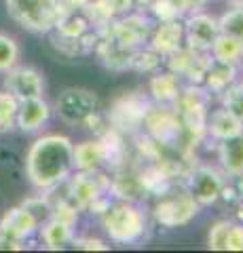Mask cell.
<instances>
[{"label":"cell","mask_w":243,"mask_h":253,"mask_svg":"<svg viewBox=\"0 0 243 253\" xmlns=\"http://www.w3.org/2000/svg\"><path fill=\"white\" fill-rule=\"evenodd\" d=\"M78 211H81V209H78L72 201L64 199V201H59V203L53 205L51 219H57V221H61V224H66V226H70V228H74V226H76V221H78Z\"/></svg>","instance_id":"30"},{"label":"cell","mask_w":243,"mask_h":253,"mask_svg":"<svg viewBox=\"0 0 243 253\" xmlns=\"http://www.w3.org/2000/svg\"><path fill=\"white\" fill-rule=\"evenodd\" d=\"M72 163L76 171H99L106 165V146L101 137L72 146Z\"/></svg>","instance_id":"16"},{"label":"cell","mask_w":243,"mask_h":253,"mask_svg":"<svg viewBox=\"0 0 243 253\" xmlns=\"http://www.w3.org/2000/svg\"><path fill=\"white\" fill-rule=\"evenodd\" d=\"M241 66H243V59H241Z\"/></svg>","instance_id":"39"},{"label":"cell","mask_w":243,"mask_h":253,"mask_svg":"<svg viewBox=\"0 0 243 253\" xmlns=\"http://www.w3.org/2000/svg\"><path fill=\"white\" fill-rule=\"evenodd\" d=\"M72 245H74L76 249H87V251H108V249H110L101 239H91V236L72 239Z\"/></svg>","instance_id":"34"},{"label":"cell","mask_w":243,"mask_h":253,"mask_svg":"<svg viewBox=\"0 0 243 253\" xmlns=\"http://www.w3.org/2000/svg\"><path fill=\"white\" fill-rule=\"evenodd\" d=\"M148 46L156 51L163 59L169 57L171 53L184 46V21L182 19H171L161 21L156 28H152V34L148 38Z\"/></svg>","instance_id":"13"},{"label":"cell","mask_w":243,"mask_h":253,"mask_svg":"<svg viewBox=\"0 0 243 253\" xmlns=\"http://www.w3.org/2000/svg\"><path fill=\"white\" fill-rule=\"evenodd\" d=\"M19 44L13 36L0 32V74L9 72L11 68L17 66L19 61Z\"/></svg>","instance_id":"26"},{"label":"cell","mask_w":243,"mask_h":253,"mask_svg":"<svg viewBox=\"0 0 243 253\" xmlns=\"http://www.w3.org/2000/svg\"><path fill=\"white\" fill-rule=\"evenodd\" d=\"M74 228H70L66 224H61L57 219H47L43 230H41V236H43V243L47 249L51 251H57V249H64L68 243H72L74 239Z\"/></svg>","instance_id":"23"},{"label":"cell","mask_w":243,"mask_h":253,"mask_svg":"<svg viewBox=\"0 0 243 253\" xmlns=\"http://www.w3.org/2000/svg\"><path fill=\"white\" fill-rule=\"evenodd\" d=\"M218 34H220L218 19L207 13H193L184 21V44L193 51L209 53Z\"/></svg>","instance_id":"11"},{"label":"cell","mask_w":243,"mask_h":253,"mask_svg":"<svg viewBox=\"0 0 243 253\" xmlns=\"http://www.w3.org/2000/svg\"><path fill=\"white\" fill-rule=\"evenodd\" d=\"M218 161H220L224 175H243V131L218 141Z\"/></svg>","instance_id":"18"},{"label":"cell","mask_w":243,"mask_h":253,"mask_svg":"<svg viewBox=\"0 0 243 253\" xmlns=\"http://www.w3.org/2000/svg\"><path fill=\"white\" fill-rule=\"evenodd\" d=\"M57 34L66 36V38H83L85 34L91 32V23L89 19L83 15V11H61L55 19V26Z\"/></svg>","instance_id":"21"},{"label":"cell","mask_w":243,"mask_h":253,"mask_svg":"<svg viewBox=\"0 0 243 253\" xmlns=\"http://www.w3.org/2000/svg\"><path fill=\"white\" fill-rule=\"evenodd\" d=\"M229 228H231V221H226V219L216 221V224L209 228L207 247L211 251H226V234H229Z\"/></svg>","instance_id":"31"},{"label":"cell","mask_w":243,"mask_h":253,"mask_svg":"<svg viewBox=\"0 0 243 253\" xmlns=\"http://www.w3.org/2000/svg\"><path fill=\"white\" fill-rule=\"evenodd\" d=\"M101 226L108 239L119 245L138 243L146 232V215L144 211L131 201H121L108 207L101 215Z\"/></svg>","instance_id":"2"},{"label":"cell","mask_w":243,"mask_h":253,"mask_svg":"<svg viewBox=\"0 0 243 253\" xmlns=\"http://www.w3.org/2000/svg\"><path fill=\"white\" fill-rule=\"evenodd\" d=\"M51 118V106L43 97L21 99L17 108V118L15 123L23 133H34Z\"/></svg>","instance_id":"14"},{"label":"cell","mask_w":243,"mask_h":253,"mask_svg":"<svg viewBox=\"0 0 243 253\" xmlns=\"http://www.w3.org/2000/svg\"><path fill=\"white\" fill-rule=\"evenodd\" d=\"M91 0H59V13L61 11H83Z\"/></svg>","instance_id":"36"},{"label":"cell","mask_w":243,"mask_h":253,"mask_svg":"<svg viewBox=\"0 0 243 253\" xmlns=\"http://www.w3.org/2000/svg\"><path fill=\"white\" fill-rule=\"evenodd\" d=\"M72 141L66 135H43L28 150L26 175L38 190H51L70 177L74 169Z\"/></svg>","instance_id":"1"},{"label":"cell","mask_w":243,"mask_h":253,"mask_svg":"<svg viewBox=\"0 0 243 253\" xmlns=\"http://www.w3.org/2000/svg\"><path fill=\"white\" fill-rule=\"evenodd\" d=\"M209 55L214 61L229 63V66H239L243 59V42H239L237 38H231L226 34H218L209 49Z\"/></svg>","instance_id":"22"},{"label":"cell","mask_w":243,"mask_h":253,"mask_svg":"<svg viewBox=\"0 0 243 253\" xmlns=\"http://www.w3.org/2000/svg\"><path fill=\"white\" fill-rule=\"evenodd\" d=\"M220 99H222V108H226L239 121H243V81L237 78L229 89H224L220 93Z\"/></svg>","instance_id":"27"},{"label":"cell","mask_w":243,"mask_h":253,"mask_svg":"<svg viewBox=\"0 0 243 253\" xmlns=\"http://www.w3.org/2000/svg\"><path fill=\"white\" fill-rule=\"evenodd\" d=\"M226 251H243V224H231L226 234Z\"/></svg>","instance_id":"33"},{"label":"cell","mask_w":243,"mask_h":253,"mask_svg":"<svg viewBox=\"0 0 243 253\" xmlns=\"http://www.w3.org/2000/svg\"><path fill=\"white\" fill-rule=\"evenodd\" d=\"M180 89H182V84H180V76L174 74L169 70V72H159L150 78V83H148V93H150V97L154 104H163V106H171L178 97Z\"/></svg>","instance_id":"19"},{"label":"cell","mask_w":243,"mask_h":253,"mask_svg":"<svg viewBox=\"0 0 243 253\" xmlns=\"http://www.w3.org/2000/svg\"><path fill=\"white\" fill-rule=\"evenodd\" d=\"M23 207L32 213L38 224H43V221L49 219L51 217V211H53V205L47 201V199H43V196H34V199L23 201Z\"/></svg>","instance_id":"32"},{"label":"cell","mask_w":243,"mask_h":253,"mask_svg":"<svg viewBox=\"0 0 243 253\" xmlns=\"http://www.w3.org/2000/svg\"><path fill=\"white\" fill-rule=\"evenodd\" d=\"M243 131V121H239L233 112H229L226 108H218V110H209L207 118H205V133L216 139V141H222L226 137H233L237 133Z\"/></svg>","instance_id":"17"},{"label":"cell","mask_w":243,"mask_h":253,"mask_svg":"<svg viewBox=\"0 0 243 253\" xmlns=\"http://www.w3.org/2000/svg\"><path fill=\"white\" fill-rule=\"evenodd\" d=\"M4 86L13 93L19 101L30 97H43L45 93V78L32 66H15L9 72H4Z\"/></svg>","instance_id":"12"},{"label":"cell","mask_w":243,"mask_h":253,"mask_svg":"<svg viewBox=\"0 0 243 253\" xmlns=\"http://www.w3.org/2000/svg\"><path fill=\"white\" fill-rule=\"evenodd\" d=\"M233 6H243V0H229Z\"/></svg>","instance_id":"37"},{"label":"cell","mask_w":243,"mask_h":253,"mask_svg":"<svg viewBox=\"0 0 243 253\" xmlns=\"http://www.w3.org/2000/svg\"><path fill=\"white\" fill-rule=\"evenodd\" d=\"M218 28H220V34L237 38L239 42H243V6H233V9L222 13L218 17Z\"/></svg>","instance_id":"25"},{"label":"cell","mask_w":243,"mask_h":253,"mask_svg":"<svg viewBox=\"0 0 243 253\" xmlns=\"http://www.w3.org/2000/svg\"><path fill=\"white\" fill-rule=\"evenodd\" d=\"M163 57L156 51H152L150 46H144V49L136 51V57H133V70H140V72H154L156 68L161 66Z\"/></svg>","instance_id":"29"},{"label":"cell","mask_w":243,"mask_h":253,"mask_svg":"<svg viewBox=\"0 0 243 253\" xmlns=\"http://www.w3.org/2000/svg\"><path fill=\"white\" fill-rule=\"evenodd\" d=\"M142 129L152 139H156L163 146L174 144L176 139H180L182 133V123H180V114L176 112L174 106H163V104H150L144 118Z\"/></svg>","instance_id":"8"},{"label":"cell","mask_w":243,"mask_h":253,"mask_svg":"<svg viewBox=\"0 0 243 253\" xmlns=\"http://www.w3.org/2000/svg\"><path fill=\"white\" fill-rule=\"evenodd\" d=\"M222 186H224L222 173L214 167H209V165H199L186 177V192L197 201L199 207L214 205L220 199Z\"/></svg>","instance_id":"9"},{"label":"cell","mask_w":243,"mask_h":253,"mask_svg":"<svg viewBox=\"0 0 243 253\" xmlns=\"http://www.w3.org/2000/svg\"><path fill=\"white\" fill-rule=\"evenodd\" d=\"M104 2L110 6V11L116 15H127L133 11V6H136V0H104Z\"/></svg>","instance_id":"35"},{"label":"cell","mask_w":243,"mask_h":253,"mask_svg":"<svg viewBox=\"0 0 243 253\" xmlns=\"http://www.w3.org/2000/svg\"><path fill=\"white\" fill-rule=\"evenodd\" d=\"M239 211H241L239 215H241V219H243V199H241V207H239Z\"/></svg>","instance_id":"38"},{"label":"cell","mask_w":243,"mask_h":253,"mask_svg":"<svg viewBox=\"0 0 243 253\" xmlns=\"http://www.w3.org/2000/svg\"><path fill=\"white\" fill-rule=\"evenodd\" d=\"M150 104H152L150 97L144 93H138V91L125 93L112 104L106 121L114 131L123 133V135L125 133H136L142 129Z\"/></svg>","instance_id":"4"},{"label":"cell","mask_w":243,"mask_h":253,"mask_svg":"<svg viewBox=\"0 0 243 253\" xmlns=\"http://www.w3.org/2000/svg\"><path fill=\"white\" fill-rule=\"evenodd\" d=\"M235 81H237V66H229V63H220V61L211 59L207 72L203 76V86H205L209 93L220 95L224 89H229Z\"/></svg>","instance_id":"20"},{"label":"cell","mask_w":243,"mask_h":253,"mask_svg":"<svg viewBox=\"0 0 243 253\" xmlns=\"http://www.w3.org/2000/svg\"><path fill=\"white\" fill-rule=\"evenodd\" d=\"M19 99L9 91H0V131H6L15 125Z\"/></svg>","instance_id":"28"},{"label":"cell","mask_w":243,"mask_h":253,"mask_svg":"<svg viewBox=\"0 0 243 253\" xmlns=\"http://www.w3.org/2000/svg\"><path fill=\"white\" fill-rule=\"evenodd\" d=\"M38 221L34 219V215L30 213L26 207H13L9 209L0 219V232L11 236L15 241H23L28 236H32L38 230Z\"/></svg>","instance_id":"15"},{"label":"cell","mask_w":243,"mask_h":253,"mask_svg":"<svg viewBox=\"0 0 243 253\" xmlns=\"http://www.w3.org/2000/svg\"><path fill=\"white\" fill-rule=\"evenodd\" d=\"M55 112L68 125H85L99 112V97L89 89L68 86L55 99Z\"/></svg>","instance_id":"5"},{"label":"cell","mask_w":243,"mask_h":253,"mask_svg":"<svg viewBox=\"0 0 243 253\" xmlns=\"http://www.w3.org/2000/svg\"><path fill=\"white\" fill-rule=\"evenodd\" d=\"M9 15L36 34H47L55 26L59 15V0H4Z\"/></svg>","instance_id":"3"},{"label":"cell","mask_w":243,"mask_h":253,"mask_svg":"<svg viewBox=\"0 0 243 253\" xmlns=\"http://www.w3.org/2000/svg\"><path fill=\"white\" fill-rule=\"evenodd\" d=\"M101 194H110V179L99 171H76L68 184V201L78 209H87Z\"/></svg>","instance_id":"10"},{"label":"cell","mask_w":243,"mask_h":253,"mask_svg":"<svg viewBox=\"0 0 243 253\" xmlns=\"http://www.w3.org/2000/svg\"><path fill=\"white\" fill-rule=\"evenodd\" d=\"M101 36L112 38L116 44L125 46V49H142L148 42L152 34V23L148 21L144 15H129L125 19H112L110 26L99 32Z\"/></svg>","instance_id":"7"},{"label":"cell","mask_w":243,"mask_h":253,"mask_svg":"<svg viewBox=\"0 0 243 253\" xmlns=\"http://www.w3.org/2000/svg\"><path fill=\"white\" fill-rule=\"evenodd\" d=\"M199 209L201 207L197 205V201L184 190L182 194H161V199L156 201L152 209V215L156 224L165 228H180L193 221Z\"/></svg>","instance_id":"6"},{"label":"cell","mask_w":243,"mask_h":253,"mask_svg":"<svg viewBox=\"0 0 243 253\" xmlns=\"http://www.w3.org/2000/svg\"><path fill=\"white\" fill-rule=\"evenodd\" d=\"M197 6V0H150V9L159 21L182 19Z\"/></svg>","instance_id":"24"}]
</instances>
